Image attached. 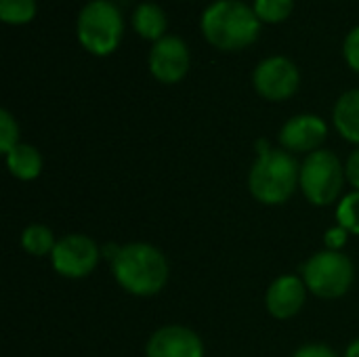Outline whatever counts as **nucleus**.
Instances as JSON below:
<instances>
[{
	"instance_id": "nucleus-1",
	"label": "nucleus",
	"mask_w": 359,
	"mask_h": 357,
	"mask_svg": "<svg viewBox=\"0 0 359 357\" xmlns=\"http://www.w3.org/2000/svg\"><path fill=\"white\" fill-rule=\"evenodd\" d=\"M111 276L118 286L133 297H156L170 280L166 255L147 242H130L120 246L111 259Z\"/></svg>"
},
{
	"instance_id": "nucleus-2",
	"label": "nucleus",
	"mask_w": 359,
	"mask_h": 357,
	"mask_svg": "<svg viewBox=\"0 0 359 357\" xmlns=\"http://www.w3.org/2000/svg\"><path fill=\"white\" fill-rule=\"evenodd\" d=\"M301 183V162L286 149H273L265 139L257 143V160L248 170V191L265 206L286 204Z\"/></svg>"
},
{
	"instance_id": "nucleus-3",
	"label": "nucleus",
	"mask_w": 359,
	"mask_h": 357,
	"mask_svg": "<svg viewBox=\"0 0 359 357\" xmlns=\"http://www.w3.org/2000/svg\"><path fill=\"white\" fill-rule=\"evenodd\" d=\"M204 38L221 50H240L261 34V19L244 0H212L200 15Z\"/></svg>"
},
{
	"instance_id": "nucleus-4",
	"label": "nucleus",
	"mask_w": 359,
	"mask_h": 357,
	"mask_svg": "<svg viewBox=\"0 0 359 357\" xmlns=\"http://www.w3.org/2000/svg\"><path fill=\"white\" fill-rule=\"evenodd\" d=\"M76 34L80 44L97 57L114 53L124 34V19L116 2L88 0L76 17Z\"/></svg>"
},
{
	"instance_id": "nucleus-5",
	"label": "nucleus",
	"mask_w": 359,
	"mask_h": 357,
	"mask_svg": "<svg viewBox=\"0 0 359 357\" xmlns=\"http://www.w3.org/2000/svg\"><path fill=\"white\" fill-rule=\"evenodd\" d=\"M347 175L345 164L339 156L330 149H318L301 162V183L299 189L303 191L305 200L311 206L324 208L341 200Z\"/></svg>"
},
{
	"instance_id": "nucleus-6",
	"label": "nucleus",
	"mask_w": 359,
	"mask_h": 357,
	"mask_svg": "<svg viewBox=\"0 0 359 357\" xmlns=\"http://www.w3.org/2000/svg\"><path fill=\"white\" fill-rule=\"evenodd\" d=\"M301 278L313 297L334 301L351 290L355 280V267L345 252L324 248L320 252H313L301 265Z\"/></svg>"
},
{
	"instance_id": "nucleus-7",
	"label": "nucleus",
	"mask_w": 359,
	"mask_h": 357,
	"mask_svg": "<svg viewBox=\"0 0 359 357\" xmlns=\"http://www.w3.org/2000/svg\"><path fill=\"white\" fill-rule=\"evenodd\" d=\"M101 246L86 234H65L57 240L55 250L50 255L53 269L67 280H82L88 278L99 261H101Z\"/></svg>"
},
{
	"instance_id": "nucleus-8",
	"label": "nucleus",
	"mask_w": 359,
	"mask_h": 357,
	"mask_svg": "<svg viewBox=\"0 0 359 357\" xmlns=\"http://www.w3.org/2000/svg\"><path fill=\"white\" fill-rule=\"evenodd\" d=\"M252 86L267 101H286L301 86V72L286 55H269L252 69Z\"/></svg>"
},
{
	"instance_id": "nucleus-9",
	"label": "nucleus",
	"mask_w": 359,
	"mask_h": 357,
	"mask_svg": "<svg viewBox=\"0 0 359 357\" xmlns=\"http://www.w3.org/2000/svg\"><path fill=\"white\" fill-rule=\"evenodd\" d=\"M191 55L187 42L177 34H166L156 40L147 55V65L158 82L175 84L189 72Z\"/></svg>"
},
{
	"instance_id": "nucleus-10",
	"label": "nucleus",
	"mask_w": 359,
	"mask_h": 357,
	"mask_svg": "<svg viewBox=\"0 0 359 357\" xmlns=\"http://www.w3.org/2000/svg\"><path fill=\"white\" fill-rule=\"evenodd\" d=\"M328 137V124L318 114H297L280 128V145L290 154H313L322 149Z\"/></svg>"
},
{
	"instance_id": "nucleus-11",
	"label": "nucleus",
	"mask_w": 359,
	"mask_h": 357,
	"mask_svg": "<svg viewBox=\"0 0 359 357\" xmlns=\"http://www.w3.org/2000/svg\"><path fill=\"white\" fill-rule=\"evenodd\" d=\"M202 337L181 324H168L151 332L145 343V357H204Z\"/></svg>"
},
{
	"instance_id": "nucleus-12",
	"label": "nucleus",
	"mask_w": 359,
	"mask_h": 357,
	"mask_svg": "<svg viewBox=\"0 0 359 357\" xmlns=\"http://www.w3.org/2000/svg\"><path fill=\"white\" fill-rule=\"evenodd\" d=\"M307 286L301 276H280L276 278L265 292V309L276 320L297 318L307 303Z\"/></svg>"
},
{
	"instance_id": "nucleus-13",
	"label": "nucleus",
	"mask_w": 359,
	"mask_h": 357,
	"mask_svg": "<svg viewBox=\"0 0 359 357\" xmlns=\"http://www.w3.org/2000/svg\"><path fill=\"white\" fill-rule=\"evenodd\" d=\"M332 122L345 141L359 147V88H349L337 99Z\"/></svg>"
},
{
	"instance_id": "nucleus-14",
	"label": "nucleus",
	"mask_w": 359,
	"mask_h": 357,
	"mask_svg": "<svg viewBox=\"0 0 359 357\" xmlns=\"http://www.w3.org/2000/svg\"><path fill=\"white\" fill-rule=\"evenodd\" d=\"M133 27L135 32L145 38V40H160L162 36H166V27H168V17L164 13V8L154 2V0H143L135 6L133 11Z\"/></svg>"
},
{
	"instance_id": "nucleus-15",
	"label": "nucleus",
	"mask_w": 359,
	"mask_h": 357,
	"mask_svg": "<svg viewBox=\"0 0 359 357\" xmlns=\"http://www.w3.org/2000/svg\"><path fill=\"white\" fill-rule=\"evenodd\" d=\"M6 168L8 173L19 179V181H34L40 177L42 173V166H44V160H42V154L38 151V147L29 145V143H19L15 145L6 156Z\"/></svg>"
},
{
	"instance_id": "nucleus-16",
	"label": "nucleus",
	"mask_w": 359,
	"mask_h": 357,
	"mask_svg": "<svg viewBox=\"0 0 359 357\" xmlns=\"http://www.w3.org/2000/svg\"><path fill=\"white\" fill-rule=\"evenodd\" d=\"M57 238L53 234V229L44 223H32L21 231V248L36 259L42 257H50L55 250Z\"/></svg>"
},
{
	"instance_id": "nucleus-17",
	"label": "nucleus",
	"mask_w": 359,
	"mask_h": 357,
	"mask_svg": "<svg viewBox=\"0 0 359 357\" xmlns=\"http://www.w3.org/2000/svg\"><path fill=\"white\" fill-rule=\"evenodd\" d=\"M337 223L349 234L359 236V191L343 196L337 204Z\"/></svg>"
},
{
	"instance_id": "nucleus-18",
	"label": "nucleus",
	"mask_w": 359,
	"mask_h": 357,
	"mask_svg": "<svg viewBox=\"0 0 359 357\" xmlns=\"http://www.w3.org/2000/svg\"><path fill=\"white\" fill-rule=\"evenodd\" d=\"M36 0H0V19L6 23H27L36 15Z\"/></svg>"
},
{
	"instance_id": "nucleus-19",
	"label": "nucleus",
	"mask_w": 359,
	"mask_h": 357,
	"mask_svg": "<svg viewBox=\"0 0 359 357\" xmlns=\"http://www.w3.org/2000/svg\"><path fill=\"white\" fill-rule=\"evenodd\" d=\"M252 8L261 21L280 23L286 17H290V13L294 8V0H255Z\"/></svg>"
},
{
	"instance_id": "nucleus-20",
	"label": "nucleus",
	"mask_w": 359,
	"mask_h": 357,
	"mask_svg": "<svg viewBox=\"0 0 359 357\" xmlns=\"http://www.w3.org/2000/svg\"><path fill=\"white\" fill-rule=\"evenodd\" d=\"M19 143V124L15 116L8 109H0V151L6 156Z\"/></svg>"
},
{
	"instance_id": "nucleus-21",
	"label": "nucleus",
	"mask_w": 359,
	"mask_h": 357,
	"mask_svg": "<svg viewBox=\"0 0 359 357\" xmlns=\"http://www.w3.org/2000/svg\"><path fill=\"white\" fill-rule=\"evenodd\" d=\"M343 57L347 65L359 74V25L351 27L343 40Z\"/></svg>"
},
{
	"instance_id": "nucleus-22",
	"label": "nucleus",
	"mask_w": 359,
	"mask_h": 357,
	"mask_svg": "<svg viewBox=\"0 0 359 357\" xmlns=\"http://www.w3.org/2000/svg\"><path fill=\"white\" fill-rule=\"evenodd\" d=\"M349 236H351V234H349L345 227H341V225L337 223L334 227H330V229L324 234V246H326V250L343 252V248H345Z\"/></svg>"
},
{
	"instance_id": "nucleus-23",
	"label": "nucleus",
	"mask_w": 359,
	"mask_h": 357,
	"mask_svg": "<svg viewBox=\"0 0 359 357\" xmlns=\"http://www.w3.org/2000/svg\"><path fill=\"white\" fill-rule=\"evenodd\" d=\"M292 357H339L337 351L330 345L324 343H307L303 347H299Z\"/></svg>"
},
{
	"instance_id": "nucleus-24",
	"label": "nucleus",
	"mask_w": 359,
	"mask_h": 357,
	"mask_svg": "<svg viewBox=\"0 0 359 357\" xmlns=\"http://www.w3.org/2000/svg\"><path fill=\"white\" fill-rule=\"evenodd\" d=\"M345 175H347V183L359 191V147L353 149L345 162Z\"/></svg>"
},
{
	"instance_id": "nucleus-25",
	"label": "nucleus",
	"mask_w": 359,
	"mask_h": 357,
	"mask_svg": "<svg viewBox=\"0 0 359 357\" xmlns=\"http://www.w3.org/2000/svg\"><path fill=\"white\" fill-rule=\"evenodd\" d=\"M343 357H359V337L355 341L349 343V347L345 349V356Z\"/></svg>"
}]
</instances>
